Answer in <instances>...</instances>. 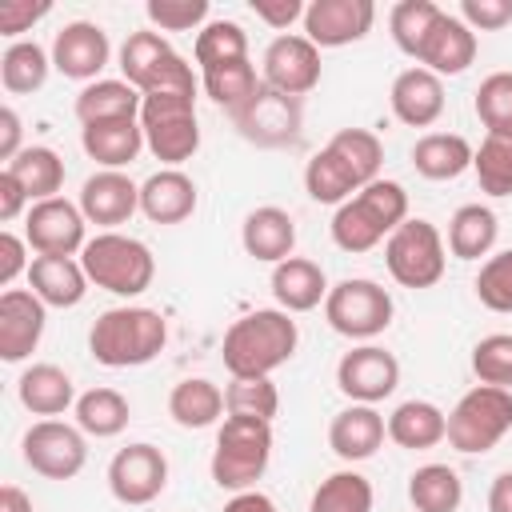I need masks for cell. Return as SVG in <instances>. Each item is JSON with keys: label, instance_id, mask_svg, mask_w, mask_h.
Wrapping results in <instances>:
<instances>
[{"label": "cell", "instance_id": "9f6ffc18", "mask_svg": "<svg viewBox=\"0 0 512 512\" xmlns=\"http://www.w3.org/2000/svg\"><path fill=\"white\" fill-rule=\"evenodd\" d=\"M24 204H32V200H28V192H24V188H20V180L4 168V172H0V220H4V224H8V220H16V216L24 212Z\"/></svg>", "mask_w": 512, "mask_h": 512}, {"label": "cell", "instance_id": "f546056e", "mask_svg": "<svg viewBox=\"0 0 512 512\" xmlns=\"http://www.w3.org/2000/svg\"><path fill=\"white\" fill-rule=\"evenodd\" d=\"M144 96L128 80H92L76 96V120L80 128L88 124H108V120H140Z\"/></svg>", "mask_w": 512, "mask_h": 512}, {"label": "cell", "instance_id": "f907efd6", "mask_svg": "<svg viewBox=\"0 0 512 512\" xmlns=\"http://www.w3.org/2000/svg\"><path fill=\"white\" fill-rule=\"evenodd\" d=\"M144 16L160 32H200L208 24V0H148Z\"/></svg>", "mask_w": 512, "mask_h": 512}, {"label": "cell", "instance_id": "836d02e7", "mask_svg": "<svg viewBox=\"0 0 512 512\" xmlns=\"http://www.w3.org/2000/svg\"><path fill=\"white\" fill-rule=\"evenodd\" d=\"M52 52H44L36 40H12L0 56V84L12 96H32L48 84Z\"/></svg>", "mask_w": 512, "mask_h": 512}, {"label": "cell", "instance_id": "f35d334b", "mask_svg": "<svg viewBox=\"0 0 512 512\" xmlns=\"http://www.w3.org/2000/svg\"><path fill=\"white\" fill-rule=\"evenodd\" d=\"M200 84H204L208 100L220 104V108L232 116L236 108H244V104L260 92L264 76H256V64H252V60H232V64H220V68L200 72Z\"/></svg>", "mask_w": 512, "mask_h": 512}, {"label": "cell", "instance_id": "3957f363", "mask_svg": "<svg viewBox=\"0 0 512 512\" xmlns=\"http://www.w3.org/2000/svg\"><path fill=\"white\" fill-rule=\"evenodd\" d=\"M408 220V192L400 180H372L332 216V240L340 252H368Z\"/></svg>", "mask_w": 512, "mask_h": 512}, {"label": "cell", "instance_id": "8d00e7d4", "mask_svg": "<svg viewBox=\"0 0 512 512\" xmlns=\"http://www.w3.org/2000/svg\"><path fill=\"white\" fill-rule=\"evenodd\" d=\"M324 148H328V152L348 168V176L356 180V188H364V184L380 180L384 144H380V136H376V132H368V128H340Z\"/></svg>", "mask_w": 512, "mask_h": 512}, {"label": "cell", "instance_id": "f1b7e54d", "mask_svg": "<svg viewBox=\"0 0 512 512\" xmlns=\"http://www.w3.org/2000/svg\"><path fill=\"white\" fill-rule=\"evenodd\" d=\"M80 144L84 152L100 164V168H128L148 144H144V128L140 120H108V124H88L80 128Z\"/></svg>", "mask_w": 512, "mask_h": 512}, {"label": "cell", "instance_id": "83f0119b", "mask_svg": "<svg viewBox=\"0 0 512 512\" xmlns=\"http://www.w3.org/2000/svg\"><path fill=\"white\" fill-rule=\"evenodd\" d=\"M388 440L408 452L436 448L440 440H448V416L432 400H404L388 412Z\"/></svg>", "mask_w": 512, "mask_h": 512}, {"label": "cell", "instance_id": "4fadbf2b", "mask_svg": "<svg viewBox=\"0 0 512 512\" xmlns=\"http://www.w3.org/2000/svg\"><path fill=\"white\" fill-rule=\"evenodd\" d=\"M168 488V460L156 444H128L112 456L108 464V492L128 504V508H144L152 504L160 492Z\"/></svg>", "mask_w": 512, "mask_h": 512}, {"label": "cell", "instance_id": "f5cc1de1", "mask_svg": "<svg viewBox=\"0 0 512 512\" xmlns=\"http://www.w3.org/2000/svg\"><path fill=\"white\" fill-rule=\"evenodd\" d=\"M52 12V4L48 0H4L0 4V36H20V32H28L36 20H44Z\"/></svg>", "mask_w": 512, "mask_h": 512}, {"label": "cell", "instance_id": "ac0fdd59", "mask_svg": "<svg viewBox=\"0 0 512 512\" xmlns=\"http://www.w3.org/2000/svg\"><path fill=\"white\" fill-rule=\"evenodd\" d=\"M48 304L32 288H8L0 296V360L20 364L36 352L44 324H48Z\"/></svg>", "mask_w": 512, "mask_h": 512}, {"label": "cell", "instance_id": "11a10c76", "mask_svg": "<svg viewBox=\"0 0 512 512\" xmlns=\"http://www.w3.org/2000/svg\"><path fill=\"white\" fill-rule=\"evenodd\" d=\"M304 8L308 4H300V0H252V12H256V20H264L268 28H288L292 20H304Z\"/></svg>", "mask_w": 512, "mask_h": 512}, {"label": "cell", "instance_id": "d6a6232c", "mask_svg": "<svg viewBox=\"0 0 512 512\" xmlns=\"http://www.w3.org/2000/svg\"><path fill=\"white\" fill-rule=\"evenodd\" d=\"M228 412V404H224V392L212 384V380H204V376H188V380H180L172 392H168V416L180 424V428H212L220 416Z\"/></svg>", "mask_w": 512, "mask_h": 512}, {"label": "cell", "instance_id": "9c48e42d", "mask_svg": "<svg viewBox=\"0 0 512 512\" xmlns=\"http://www.w3.org/2000/svg\"><path fill=\"white\" fill-rule=\"evenodd\" d=\"M324 320L332 324V332L368 344L372 336H380L392 324V296L376 280L348 276V280H340V284L328 288Z\"/></svg>", "mask_w": 512, "mask_h": 512}, {"label": "cell", "instance_id": "9a60e30c", "mask_svg": "<svg viewBox=\"0 0 512 512\" xmlns=\"http://www.w3.org/2000/svg\"><path fill=\"white\" fill-rule=\"evenodd\" d=\"M264 84L304 100L320 84V48L304 32H284L264 48Z\"/></svg>", "mask_w": 512, "mask_h": 512}, {"label": "cell", "instance_id": "7402d4cb", "mask_svg": "<svg viewBox=\"0 0 512 512\" xmlns=\"http://www.w3.org/2000/svg\"><path fill=\"white\" fill-rule=\"evenodd\" d=\"M476 48H480L476 44V32L460 16L440 12V20L432 24L428 40L416 52V64L428 68V72H436V76H460L476 60Z\"/></svg>", "mask_w": 512, "mask_h": 512}, {"label": "cell", "instance_id": "484cf974", "mask_svg": "<svg viewBox=\"0 0 512 512\" xmlns=\"http://www.w3.org/2000/svg\"><path fill=\"white\" fill-rule=\"evenodd\" d=\"M28 284L48 308H76L88 296V272L72 256H32Z\"/></svg>", "mask_w": 512, "mask_h": 512}, {"label": "cell", "instance_id": "c3c4849f", "mask_svg": "<svg viewBox=\"0 0 512 512\" xmlns=\"http://www.w3.org/2000/svg\"><path fill=\"white\" fill-rule=\"evenodd\" d=\"M472 372L480 384L512 392V332H492L472 348Z\"/></svg>", "mask_w": 512, "mask_h": 512}, {"label": "cell", "instance_id": "8fae6325", "mask_svg": "<svg viewBox=\"0 0 512 512\" xmlns=\"http://www.w3.org/2000/svg\"><path fill=\"white\" fill-rule=\"evenodd\" d=\"M232 124L244 140H252L256 148H288L300 140V124H304V100L284 96L268 84H260V92L232 112Z\"/></svg>", "mask_w": 512, "mask_h": 512}, {"label": "cell", "instance_id": "f6af8a7d", "mask_svg": "<svg viewBox=\"0 0 512 512\" xmlns=\"http://www.w3.org/2000/svg\"><path fill=\"white\" fill-rule=\"evenodd\" d=\"M224 404H228V416H252L272 424V416L280 412V392L272 376H232L224 388Z\"/></svg>", "mask_w": 512, "mask_h": 512}, {"label": "cell", "instance_id": "44dd1931", "mask_svg": "<svg viewBox=\"0 0 512 512\" xmlns=\"http://www.w3.org/2000/svg\"><path fill=\"white\" fill-rule=\"evenodd\" d=\"M388 104H392V116L408 128H428L444 116V80L428 68H404L396 80H392V92H388Z\"/></svg>", "mask_w": 512, "mask_h": 512}, {"label": "cell", "instance_id": "d590c367", "mask_svg": "<svg viewBox=\"0 0 512 512\" xmlns=\"http://www.w3.org/2000/svg\"><path fill=\"white\" fill-rule=\"evenodd\" d=\"M4 168L20 180V188L28 192L32 204L52 200V196L64 188V160H60L52 148H44V144H28V148H20V156L8 160Z\"/></svg>", "mask_w": 512, "mask_h": 512}, {"label": "cell", "instance_id": "30bf717a", "mask_svg": "<svg viewBox=\"0 0 512 512\" xmlns=\"http://www.w3.org/2000/svg\"><path fill=\"white\" fill-rule=\"evenodd\" d=\"M20 456L44 480H72L88 464V440L64 420H36L20 440Z\"/></svg>", "mask_w": 512, "mask_h": 512}, {"label": "cell", "instance_id": "816d5d0a", "mask_svg": "<svg viewBox=\"0 0 512 512\" xmlns=\"http://www.w3.org/2000/svg\"><path fill=\"white\" fill-rule=\"evenodd\" d=\"M460 20L472 32H500L512 24V0H460Z\"/></svg>", "mask_w": 512, "mask_h": 512}, {"label": "cell", "instance_id": "7bdbcfd3", "mask_svg": "<svg viewBox=\"0 0 512 512\" xmlns=\"http://www.w3.org/2000/svg\"><path fill=\"white\" fill-rule=\"evenodd\" d=\"M304 192L316 200V204H344V200H352L360 188H356V180L348 176V168L328 152V148H320L308 164H304Z\"/></svg>", "mask_w": 512, "mask_h": 512}, {"label": "cell", "instance_id": "bcb514c9", "mask_svg": "<svg viewBox=\"0 0 512 512\" xmlns=\"http://www.w3.org/2000/svg\"><path fill=\"white\" fill-rule=\"evenodd\" d=\"M476 120L488 128V136H512V72H492L476 88Z\"/></svg>", "mask_w": 512, "mask_h": 512}, {"label": "cell", "instance_id": "e0dca14e", "mask_svg": "<svg viewBox=\"0 0 512 512\" xmlns=\"http://www.w3.org/2000/svg\"><path fill=\"white\" fill-rule=\"evenodd\" d=\"M108 56H112L108 32L92 20H72L52 36V68L68 80H84V84L100 80Z\"/></svg>", "mask_w": 512, "mask_h": 512}, {"label": "cell", "instance_id": "277c9868", "mask_svg": "<svg viewBox=\"0 0 512 512\" xmlns=\"http://www.w3.org/2000/svg\"><path fill=\"white\" fill-rule=\"evenodd\" d=\"M272 460V424L252 416H224L212 448V484L224 492H248L268 472Z\"/></svg>", "mask_w": 512, "mask_h": 512}, {"label": "cell", "instance_id": "ab89813d", "mask_svg": "<svg viewBox=\"0 0 512 512\" xmlns=\"http://www.w3.org/2000/svg\"><path fill=\"white\" fill-rule=\"evenodd\" d=\"M176 52H172V44L160 36V32H132L124 44H120V72H124V80L136 88V92H144L148 84H152V76L172 60Z\"/></svg>", "mask_w": 512, "mask_h": 512}, {"label": "cell", "instance_id": "94428289", "mask_svg": "<svg viewBox=\"0 0 512 512\" xmlns=\"http://www.w3.org/2000/svg\"><path fill=\"white\" fill-rule=\"evenodd\" d=\"M0 512H32V500L16 484H4L0 488Z\"/></svg>", "mask_w": 512, "mask_h": 512}, {"label": "cell", "instance_id": "8992f818", "mask_svg": "<svg viewBox=\"0 0 512 512\" xmlns=\"http://www.w3.org/2000/svg\"><path fill=\"white\" fill-rule=\"evenodd\" d=\"M140 128H144V144L156 160H164L168 168L184 164L196 156L200 148V124H196V96H180V92H152L140 104Z\"/></svg>", "mask_w": 512, "mask_h": 512}, {"label": "cell", "instance_id": "1f68e13d", "mask_svg": "<svg viewBox=\"0 0 512 512\" xmlns=\"http://www.w3.org/2000/svg\"><path fill=\"white\" fill-rule=\"evenodd\" d=\"M496 236H500V220H496V212L488 204H464L448 220V252L456 260L492 256Z\"/></svg>", "mask_w": 512, "mask_h": 512}, {"label": "cell", "instance_id": "ee69618b", "mask_svg": "<svg viewBox=\"0 0 512 512\" xmlns=\"http://www.w3.org/2000/svg\"><path fill=\"white\" fill-rule=\"evenodd\" d=\"M440 12H444V8L432 4V0H400V4L388 12V32H392L396 48L416 60V52H420V44L428 40V32H432V24L440 20Z\"/></svg>", "mask_w": 512, "mask_h": 512}, {"label": "cell", "instance_id": "60d3db41", "mask_svg": "<svg viewBox=\"0 0 512 512\" xmlns=\"http://www.w3.org/2000/svg\"><path fill=\"white\" fill-rule=\"evenodd\" d=\"M308 512H372V484L356 468L332 472L316 484Z\"/></svg>", "mask_w": 512, "mask_h": 512}, {"label": "cell", "instance_id": "7dc6e473", "mask_svg": "<svg viewBox=\"0 0 512 512\" xmlns=\"http://www.w3.org/2000/svg\"><path fill=\"white\" fill-rule=\"evenodd\" d=\"M472 172L480 180V192L512 196V136H484L472 156Z\"/></svg>", "mask_w": 512, "mask_h": 512}, {"label": "cell", "instance_id": "91938a15", "mask_svg": "<svg viewBox=\"0 0 512 512\" xmlns=\"http://www.w3.org/2000/svg\"><path fill=\"white\" fill-rule=\"evenodd\" d=\"M488 512H512V468L492 480V488H488Z\"/></svg>", "mask_w": 512, "mask_h": 512}, {"label": "cell", "instance_id": "2e32d148", "mask_svg": "<svg viewBox=\"0 0 512 512\" xmlns=\"http://www.w3.org/2000/svg\"><path fill=\"white\" fill-rule=\"evenodd\" d=\"M376 4L372 0H312L304 8V36L316 48H344L372 32Z\"/></svg>", "mask_w": 512, "mask_h": 512}, {"label": "cell", "instance_id": "e575fe53", "mask_svg": "<svg viewBox=\"0 0 512 512\" xmlns=\"http://www.w3.org/2000/svg\"><path fill=\"white\" fill-rule=\"evenodd\" d=\"M408 500L416 512H456L464 504V480L448 464H420L408 476Z\"/></svg>", "mask_w": 512, "mask_h": 512}, {"label": "cell", "instance_id": "b9f144b4", "mask_svg": "<svg viewBox=\"0 0 512 512\" xmlns=\"http://www.w3.org/2000/svg\"><path fill=\"white\" fill-rule=\"evenodd\" d=\"M192 56H196L200 72L220 68V64H232V60H248V32L236 20H208L196 32Z\"/></svg>", "mask_w": 512, "mask_h": 512}, {"label": "cell", "instance_id": "5bb4252c", "mask_svg": "<svg viewBox=\"0 0 512 512\" xmlns=\"http://www.w3.org/2000/svg\"><path fill=\"white\" fill-rule=\"evenodd\" d=\"M400 384V360L380 344H356L336 364V388L352 404H380Z\"/></svg>", "mask_w": 512, "mask_h": 512}, {"label": "cell", "instance_id": "4316f807", "mask_svg": "<svg viewBox=\"0 0 512 512\" xmlns=\"http://www.w3.org/2000/svg\"><path fill=\"white\" fill-rule=\"evenodd\" d=\"M16 396H20V404L32 416H44V420L76 408V384L56 364H32V368H24L20 380H16Z\"/></svg>", "mask_w": 512, "mask_h": 512}, {"label": "cell", "instance_id": "ffe728a7", "mask_svg": "<svg viewBox=\"0 0 512 512\" xmlns=\"http://www.w3.org/2000/svg\"><path fill=\"white\" fill-rule=\"evenodd\" d=\"M384 436H388V420L376 412V404H348L328 424V448L348 464L372 460L384 448Z\"/></svg>", "mask_w": 512, "mask_h": 512}, {"label": "cell", "instance_id": "681fc988", "mask_svg": "<svg viewBox=\"0 0 512 512\" xmlns=\"http://www.w3.org/2000/svg\"><path fill=\"white\" fill-rule=\"evenodd\" d=\"M476 296L488 312H500L508 316L512 312V248L488 256L476 272Z\"/></svg>", "mask_w": 512, "mask_h": 512}, {"label": "cell", "instance_id": "ba28073f", "mask_svg": "<svg viewBox=\"0 0 512 512\" xmlns=\"http://www.w3.org/2000/svg\"><path fill=\"white\" fill-rule=\"evenodd\" d=\"M384 264L400 288H432L444 276V236L432 220L408 216L388 240H384Z\"/></svg>", "mask_w": 512, "mask_h": 512}, {"label": "cell", "instance_id": "cb8c5ba5", "mask_svg": "<svg viewBox=\"0 0 512 512\" xmlns=\"http://www.w3.org/2000/svg\"><path fill=\"white\" fill-rule=\"evenodd\" d=\"M140 212L152 224H184L196 212V184L180 168H160L140 184Z\"/></svg>", "mask_w": 512, "mask_h": 512}, {"label": "cell", "instance_id": "680465c9", "mask_svg": "<svg viewBox=\"0 0 512 512\" xmlns=\"http://www.w3.org/2000/svg\"><path fill=\"white\" fill-rule=\"evenodd\" d=\"M224 512H276V504H272V496L248 488V492H232V500L224 504Z\"/></svg>", "mask_w": 512, "mask_h": 512}, {"label": "cell", "instance_id": "7a4b0ae2", "mask_svg": "<svg viewBox=\"0 0 512 512\" xmlns=\"http://www.w3.org/2000/svg\"><path fill=\"white\" fill-rule=\"evenodd\" d=\"M164 344H168V324L156 308L144 304L108 308L88 328V352L104 368H140L156 360Z\"/></svg>", "mask_w": 512, "mask_h": 512}, {"label": "cell", "instance_id": "52a82bcc", "mask_svg": "<svg viewBox=\"0 0 512 512\" xmlns=\"http://www.w3.org/2000/svg\"><path fill=\"white\" fill-rule=\"evenodd\" d=\"M508 428H512V392L508 388L476 384L448 412V444L464 456L492 452Z\"/></svg>", "mask_w": 512, "mask_h": 512}, {"label": "cell", "instance_id": "603a6c76", "mask_svg": "<svg viewBox=\"0 0 512 512\" xmlns=\"http://www.w3.org/2000/svg\"><path fill=\"white\" fill-rule=\"evenodd\" d=\"M240 244L252 260H264V264H280L292 256L296 248V220L276 208V204H264V208H252L240 224Z\"/></svg>", "mask_w": 512, "mask_h": 512}, {"label": "cell", "instance_id": "6f0895ef", "mask_svg": "<svg viewBox=\"0 0 512 512\" xmlns=\"http://www.w3.org/2000/svg\"><path fill=\"white\" fill-rule=\"evenodd\" d=\"M20 156V116L16 108H0V160Z\"/></svg>", "mask_w": 512, "mask_h": 512}, {"label": "cell", "instance_id": "5b68a950", "mask_svg": "<svg viewBox=\"0 0 512 512\" xmlns=\"http://www.w3.org/2000/svg\"><path fill=\"white\" fill-rule=\"evenodd\" d=\"M80 264L88 272V284H96L112 296H124V300L148 292L152 276H156L152 248L136 236H124V232H96L84 244Z\"/></svg>", "mask_w": 512, "mask_h": 512}, {"label": "cell", "instance_id": "6da1fadb", "mask_svg": "<svg viewBox=\"0 0 512 512\" xmlns=\"http://www.w3.org/2000/svg\"><path fill=\"white\" fill-rule=\"evenodd\" d=\"M296 344H300V328L292 312L256 308L232 320V328L224 332L220 356H224L228 376H272L280 364L292 360Z\"/></svg>", "mask_w": 512, "mask_h": 512}, {"label": "cell", "instance_id": "d4e9b609", "mask_svg": "<svg viewBox=\"0 0 512 512\" xmlns=\"http://www.w3.org/2000/svg\"><path fill=\"white\" fill-rule=\"evenodd\" d=\"M272 296L284 312H312L328 300V276L308 256H288L272 268Z\"/></svg>", "mask_w": 512, "mask_h": 512}, {"label": "cell", "instance_id": "74e56055", "mask_svg": "<svg viewBox=\"0 0 512 512\" xmlns=\"http://www.w3.org/2000/svg\"><path fill=\"white\" fill-rule=\"evenodd\" d=\"M128 416L132 408L116 388H88L84 396H76V428L84 436H96V440L120 436L128 428Z\"/></svg>", "mask_w": 512, "mask_h": 512}, {"label": "cell", "instance_id": "db71d44e", "mask_svg": "<svg viewBox=\"0 0 512 512\" xmlns=\"http://www.w3.org/2000/svg\"><path fill=\"white\" fill-rule=\"evenodd\" d=\"M32 260H28V240H20L16 232H0V284L8 288L20 272L28 276Z\"/></svg>", "mask_w": 512, "mask_h": 512}, {"label": "cell", "instance_id": "4dcf8cb0", "mask_svg": "<svg viewBox=\"0 0 512 512\" xmlns=\"http://www.w3.org/2000/svg\"><path fill=\"white\" fill-rule=\"evenodd\" d=\"M476 148L460 132H428L412 144V168L424 180H456L472 168Z\"/></svg>", "mask_w": 512, "mask_h": 512}, {"label": "cell", "instance_id": "d6986e66", "mask_svg": "<svg viewBox=\"0 0 512 512\" xmlns=\"http://www.w3.org/2000/svg\"><path fill=\"white\" fill-rule=\"evenodd\" d=\"M80 212L88 224H100L116 232V224H128L140 212V184H132L124 172L100 168L80 184Z\"/></svg>", "mask_w": 512, "mask_h": 512}, {"label": "cell", "instance_id": "7c38bea8", "mask_svg": "<svg viewBox=\"0 0 512 512\" xmlns=\"http://www.w3.org/2000/svg\"><path fill=\"white\" fill-rule=\"evenodd\" d=\"M84 212L80 204L64 200V196H52V200H40L28 208L24 216V240L36 256H80L88 236H84Z\"/></svg>", "mask_w": 512, "mask_h": 512}]
</instances>
